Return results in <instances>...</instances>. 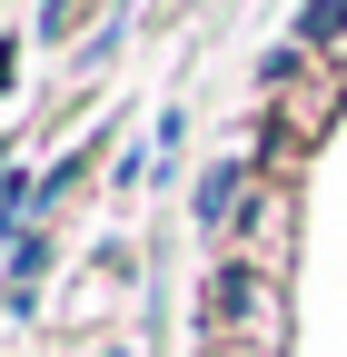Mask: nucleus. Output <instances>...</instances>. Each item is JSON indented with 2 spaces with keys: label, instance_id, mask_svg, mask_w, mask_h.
Listing matches in <instances>:
<instances>
[{
  "label": "nucleus",
  "instance_id": "2",
  "mask_svg": "<svg viewBox=\"0 0 347 357\" xmlns=\"http://www.w3.org/2000/svg\"><path fill=\"white\" fill-rule=\"evenodd\" d=\"M238 199H248V169H238V159H229V169H208V178H199V218H208V229H219V218H229Z\"/></svg>",
  "mask_w": 347,
  "mask_h": 357
},
{
  "label": "nucleus",
  "instance_id": "1",
  "mask_svg": "<svg viewBox=\"0 0 347 357\" xmlns=\"http://www.w3.org/2000/svg\"><path fill=\"white\" fill-rule=\"evenodd\" d=\"M208 318H219L229 337L278 347V278H268V268H219V288H208Z\"/></svg>",
  "mask_w": 347,
  "mask_h": 357
},
{
  "label": "nucleus",
  "instance_id": "3",
  "mask_svg": "<svg viewBox=\"0 0 347 357\" xmlns=\"http://www.w3.org/2000/svg\"><path fill=\"white\" fill-rule=\"evenodd\" d=\"M308 40H327V30H347V0H308V20H298Z\"/></svg>",
  "mask_w": 347,
  "mask_h": 357
},
{
  "label": "nucleus",
  "instance_id": "4",
  "mask_svg": "<svg viewBox=\"0 0 347 357\" xmlns=\"http://www.w3.org/2000/svg\"><path fill=\"white\" fill-rule=\"evenodd\" d=\"M10 70H20V50H10V40H0V89H10Z\"/></svg>",
  "mask_w": 347,
  "mask_h": 357
}]
</instances>
